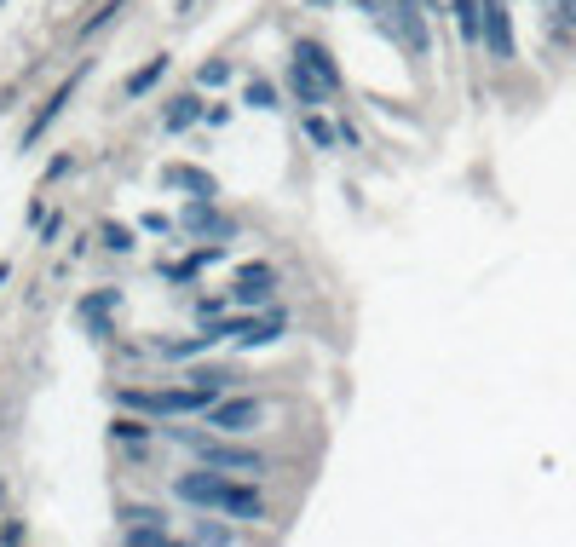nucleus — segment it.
I'll use <instances>...</instances> for the list:
<instances>
[{"mask_svg":"<svg viewBox=\"0 0 576 547\" xmlns=\"http://www.w3.org/2000/svg\"><path fill=\"white\" fill-rule=\"evenodd\" d=\"M179 495H185L191 507H214V513H231V519H265L272 507H265V495L254 490V479H237V472H219V467H207V472H179V484H174Z\"/></svg>","mask_w":576,"mask_h":547,"instance_id":"f257e3e1","label":"nucleus"},{"mask_svg":"<svg viewBox=\"0 0 576 547\" xmlns=\"http://www.w3.org/2000/svg\"><path fill=\"white\" fill-rule=\"evenodd\" d=\"M369 12H375V23H381L386 41L398 46L415 69H421L426 64V46H433V41H426V6H421V0H381V6H369Z\"/></svg>","mask_w":576,"mask_h":547,"instance_id":"f03ea898","label":"nucleus"},{"mask_svg":"<svg viewBox=\"0 0 576 547\" xmlns=\"http://www.w3.org/2000/svg\"><path fill=\"white\" fill-rule=\"evenodd\" d=\"M219 398H225V386L191 381V386H162V392H139V386H127V392H121V404H127V409H144V415H207Z\"/></svg>","mask_w":576,"mask_h":547,"instance_id":"7ed1b4c3","label":"nucleus"},{"mask_svg":"<svg viewBox=\"0 0 576 547\" xmlns=\"http://www.w3.org/2000/svg\"><path fill=\"white\" fill-rule=\"evenodd\" d=\"M174 438L191 449L196 461H207V467H219V472H237V479H260V472H272V455H260V449L219 444V438H207V432H191V427H179Z\"/></svg>","mask_w":576,"mask_h":547,"instance_id":"20e7f679","label":"nucleus"},{"mask_svg":"<svg viewBox=\"0 0 576 547\" xmlns=\"http://www.w3.org/2000/svg\"><path fill=\"white\" fill-rule=\"evenodd\" d=\"M207 328H219V340H231L237 351H254V346H277L288 318L283 311H265V318H214Z\"/></svg>","mask_w":576,"mask_h":547,"instance_id":"39448f33","label":"nucleus"},{"mask_svg":"<svg viewBox=\"0 0 576 547\" xmlns=\"http://www.w3.org/2000/svg\"><path fill=\"white\" fill-rule=\"evenodd\" d=\"M116 530H121V542H139V547L174 542V530H167V513H162V507H116Z\"/></svg>","mask_w":576,"mask_h":547,"instance_id":"423d86ee","label":"nucleus"},{"mask_svg":"<svg viewBox=\"0 0 576 547\" xmlns=\"http://www.w3.org/2000/svg\"><path fill=\"white\" fill-rule=\"evenodd\" d=\"M288 93H294V104H300V109H317V104L335 99V87H329L305 58H294V52H288Z\"/></svg>","mask_w":576,"mask_h":547,"instance_id":"0eeeda50","label":"nucleus"},{"mask_svg":"<svg viewBox=\"0 0 576 547\" xmlns=\"http://www.w3.org/2000/svg\"><path fill=\"white\" fill-rule=\"evenodd\" d=\"M265 421V404L260 398H231V404H214L207 409V427H219V432H254Z\"/></svg>","mask_w":576,"mask_h":547,"instance_id":"6e6552de","label":"nucleus"},{"mask_svg":"<svg viewBox=\"0 0 576 547\" xmlns=\"http://www.w3.org/2000/svg\"><path fill=\"white\" fill-rule=\"evenodd\" d=\"M272 294H277V271L265 260H254V265H242V271H237V288H231L237 306H265Z\"/></svg>","mask_w":576,"mask_h":547,"instance_id":"1a4fd4ad","label":"nucleus"},{"mask_svg":"<svg viewBox=\"0 0 576 547\" xmlns=\"http://www.w3.org/2000/svg\"><path fill=\"white\" fill-rule=\"evenodd\" d=\"M81 76H87V64H81V69H76V76H69V81H64V87H58V93H53V99H46V104H41V116H35V121H29V127H23V150H35V144H41V139H46V127H53V121H58V116H64V104H69V93H76V81H81Z\"/></svg>","mask_w":576,"mask_h":547,"instance_id":"9d476101","label":"nucleus"},{"mask_svg":"<svg viewBox=\"0 0 576 547\" xmlns=\"http://www.w3.org/2000/svg\"><path fill=\"white\" fill-rule=\"evenodd\" d=\"M185 230H196V237H207V230H214V237H231V219L225 213H214V197H191V208H185Z\"/></svg>","mask_w":576,"mask_h":547,"instance_id":"9b49d317","label":"nucleus"},{"mask_svg":"<svg viewBox=\"0 0 576 547\" xmlns=\"http://www.w3.org/2000/svg\"><path fill=\"white\" fill-rule=\"evenodd\" d=\"M162 185H167V190H191V197H219L214 173H196V167H179V162L162 167Z\"/></svg>","mask_w":576,"mask_h":547,"instance_id":"f8f14e48","label":"nucleus"},{"mask_svg":"<svg viewBox=\"0 0 576 547\" xmlns=\"http://www.w3.org/2000/svg\"><path fill=\"white\" fill-rule=\"evenodd\" d=\"M294 58H305V64H312L317 76H323L329 87L340 93V69H335V58H329V46H323V41H294Z\"/></svg>","mask_w":576,"mask_h":547,"instance_id":"ddd939ff","label":"nucleus"},{"mask_svg":"<svg viewBox=\"0 0 576 547\" xmlns=\"http://www.w3.org/2000/svg\"><path fill=\"white\" fill-rule=\"evenodd\" d=\"M450 6H456V23H461V41H467L473 52H479V46H484V12H479V0H450Z\"/></svg>","mask_w":576,"mask_h":547,"instance_id":"4468645a","label":"nucleus"},{"mask_svg":"<svg viewBox=\"0 0 576 547\" xmlns=\"http://www.w3.org/2000/svg\"><path fill=\"white\" fill-rule=\"evenodd\" d=\"M202 116H207V104H202V99H174V109L162 116V127H167V133H185L191 121H202Z\"/></svg>","mask_w":576,"mask_h":547,"instance_id":"2eb2a0df","label":"nucleus"},{"mask_svg":"<svg viewBox=\"0 0 576 547\" xmlns=\"http://www.w3.org/2000/svg\"><path fill=\"white\" fill-rule=\"evenodd\" d=\"M110 306H121V288H98V294H87V300H81L76 311H81V318H87V323L98 328V334H104V323H98V318H104Z\"/></svg>","mask_w":576,"mask_h":547,"instance_id":"dca6fc26","label":"nucleus"},{"mask_svg":"<svg viewBox=\"0 0 576 547\" xmlns=\"http://www.w3.org/2000/svg\"><path fill=\"white\" fill-rule=\"evenodd\" d=\"M162 76H167V58H150L144 69H133V76H127V99H144V93H150Z\"/></svg>","mask_w":576,"mask_h":547,"instance_id":"f3484780","label":"nucleus"},{"mask_svg":"<svg viewBox=\"0 0 576 547\" xmlns=\"http://www.w3.org/2000/svg\"><path fill=\"white\" fill-rule=\"evenodd\" d=\"M242 104H254V109H277V87L265 76H254L248 87H242Z\"/></svg>","mask_w":576,"mask_h":547,"instance_id":"a211bd4d","label":"nucleus"},{"mask_svg":"<svg viewBox=\"0 0 576 547\" xmlns=\"http://www.w3.org/2000/svg\"><path fill=\"white\" fill-rule=\"evenodd\" d=\"M98 242H104L110 253H133V230L116 225V219H110V225H98Z\"/></svg>","mask_w":576,"mask_h":547,"instance_id":"6ab92c4d","label":"nucleus"},{"mask_svg":"<svg viewBox=\"0 0 576 547\" xmlns=\"http://www.w3.org/2000/svg\"><path fill=\"white\" fill-rule=\"evenodd\" d=\"M121 12H127V0H104V6H98V12H93V18H87V23H81V35H98V29H104V23H110V18H121Z\"/></svg>","mask_w":576,"mask_h":547,"instance_id":"aec40b11","label":"nucleus"},{"mask_svg":"<svg viewBox=\"0 0 576 547\" xmlns=\"http://www.w3.org/2000/svg\"><path fill=\"white\" fill-rule=\"evenodd\" d=\"M300 127H305V139H312V144H317V150H329V144H335V127H329V121H323V116H305V121H300Z\"/></svg>","mask_w":576,"mask_h":547,"instance_id":"412c9836","label":"nucleus"},{"mask_svg":"<svg viewBox=\"0 0 576 547\" xmlns=\"http://www.w3.org/2000/svg\"><path fill=\"white\" fill-rule=\"evenodd\" d=\"M554 6V23L559 29H576V0H548Z\"/></svg>","mask_w":576,"mask_h":547,"instance_id":"4be33fe9","label":"nucleus"},{"mask_svg":"<svg viewBox=\"0 0 576 547\" xmlns=\"http://www.w3.org/2000/svg\"><path fill=\"white\" fill-rule=\"evenodd\" d=\"M225 76H231V64H202L196 81H202V87H225Z\"/></svg>","mask_w":576,"mask_h":547,"instance_id":"5701e85b","label":"nucleus"},{"mask_svg":"<svg viewBox=\"0 0 576 547\" xmlns=\"http://www.w3.org/2000/svg\"><path fill=\"white\" fill-rule=\"evenodd\" d=\"M191 536H196V542H231V530H225V525H207V519H202Z\"/></svg>","mask_w":576,"mask_h":547,"instance_id":"b1692460","label":"nucleus"},{"mask_svg":"<svg viewBox=\"0 0 576 547\" xmlns=\"http://www.w3.org/2000/svg\"><path fill=\"white\" fill-rule=\"evenodd\" d=\"M144 230H150V237H174V219L167 213H144Z\"/></svg>","mask_w":576,"mask_h":547,"instance_id":"393cba45","label":"nucleus"},{"mask_svg":"<svg viewBox=\"0 0 576 547\" xmlns=\"http://www.w3.org/2000/svg\"><path fill=\"white\" fill-rule=\"evenodd\" d=\"M116 438H127V444H139V438H144V421H116Z\"/></svg>","mask_w":576,"mask_h":547,"instance_id":"a878e982","label":"nucleus"},{"mask_svg":"<svg viewBox=\"0 0 576 547\" xmlns=\"http://www.w3.org/2000/svg\"><path fill=\"white\" fill-rule=\"evenodd\" d=\"M6 277H12V271H6V265H0V283H6Z\"/></svg>","mask_w":576,"mask_h":547,"instance_id":"bb28decb","label":"nucleus"}]
</instances>
